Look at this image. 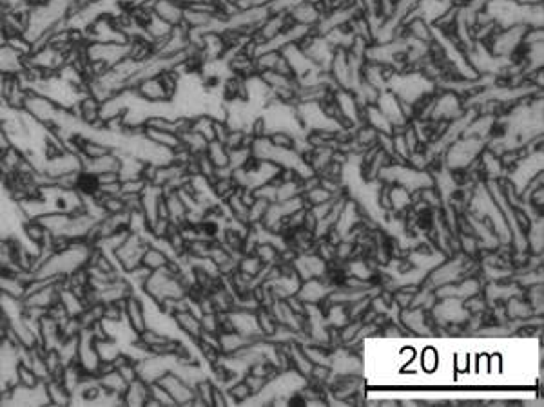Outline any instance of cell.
Instances as JSON below:
<instances>
[{"mask_svg":"<svg viewBox=\"0 0 544 407\" xmlns=\"http://www.w3.org/2000/svg\"><path fill=\"white\" fill-rule=\"evenodd\" d=\"M20 229H22L26 241L33 242V244H37V247H42V244L49 239V232H47L37 219H26Z\"/></svg>","mask_w":544,"mask_h":407,"instance_id":"18","label":"cell"},{"mask_svg":"<svg viewBox=\"0 0 544 407\" xmlns=\"http://www.w3.org/2000/svg\"><path fill=\"white\" fill-rule=\"evenodd\" d=\"M432 115L435 118H452L459 119L463 115L461 100L454 92H445L438 101H433Z\"/></svg>","mask_w":544,"mask_h":407,"instance_id":"11","label":"cell"},{"mask_svg":"<svg viewBox=\"0 0 544 407\" xmlns=\"http://www.w3.org/2000/svg\"><path fill=\"white\" fill-rule=\"evenodd\" d=\"M250 388L247 384H238L231 389V394L236 398V400H245V398L249 397Z\"/></svg>","mask_w":544,"mask_h":407,"instance_id":"27","label":"cell"},{"mask_svg":"<svg viewBox=\"0 0 544 407\" xmlns=\"http://www.w3.org/2000/svg\"><path fill=\"white\" fill-rule=\"evenodd\" d=\"M318 4V0H301L294 8L287 11V13H289V19H291L292 24H298V26L314 28V26H318L323 19V13Z\"/></svg>","mask_w":544,"mask_h":407,"instance_id":"5","label":"cell"},{"mask_svg":"<svg viewBox=\"0 0 544 407\" xmlns=\"http://www.w3.org/2000/svg\"><path fill=\"white\" fill-rule=\"evenodd\" d=\"M169 256H167L161 248H157V247H152V244H147V248L143 250V256H142V265L145 266V268H149L151 272L154 270H160V268H163V266L169 265Z\"/></svg>","mask_w":544,"mask_h":407,"instance_id":"19","label":"cell"},{"mask_svg":"<svg viewBox=\"0 0 544 407\" xmlns=\"http://www.w3.org/2000/svg\"><path fill=\"white\" fill-rule=\"evenodd\" d=\"M10 145H13V143H11V138L8 136V133L4 131V127L0 125V152L6 151V149H8Z\"/></svg>","mask_w":544,"mask_h":407,"instance_id":"28","label":"cell"},{"mask_svg":"<svg viewBox=\"0 0 544 407\" xmlns=\"http://www.w3.org/2000/svg\"><path fill=\"white\" fill-rule=\"evenodd\" d=\"M124 317L134 335L142 333V331L147 328V313H145V306H143V302L140 301L134 293L124 301Z\"/></svg>","mask_w":544,"mask_h":407,"instance_id":"7","label":"cell"},{"mask_svg":"<svg viewBox=\"0 0 544 407\" xmlns=\"http://www.w3.org/2000/svg\"><path fill=\"white\" fill-rule=\"evenodd\" d=\"M205 156H207L212 165L216 167V169H225V167H229V149H227L222 142H216V140L209 142L207 149H205Z\"/></svg>","mask_w":544,"mask_h":407,"instance_id":"22","label":"cell"},{"mask_svg":"<svg viewBox=\"0 0 544 407\" xmlns=\"http://www.w3.org/2000/svg\"><path fill=\"white\" fill-rule=\"evenodd\" d=\"M83 55L89 64H98L102 67L111 69L113 65L120 64L122 60L129 56V42L118 44V42H86L83 44Z\"/></svg>","mask_w":544,"mask_h":407,"instance_id":"1","label":"cell"},{"mask_svg":"<svg viewBox=\"0 0 544 407\" xmlns=\"http://www.w3.org/2000/svg\"><path fill=\"white\" fill-rule=\"evenodd\" d=\"M58 292H61V284H47V286H42V288L24 295L22 304L31 308H42V310L47 311L51 304H55L58 301Z\"/></svg>","mask_w":544,"mask_h":407,"instance_id":"9","label":"cell"},{"mask_svg":"<svg viewBox=\"0 0 544 407\" xmlns=\"http://www.w3.org/2000/svg\"><path fill=\"white\" fill-rule=\"evenodd\" d=\"M158 385L166 389L169 397L175 400V404L178 406H189L194 400V388L185 382L184 379L176 375L175 371H167L166 375L161 376L157 382Z\"/></svg>","mask_w":544,"mask_h":407,"instance_id":"4","label":"cell"},{"mask_svg":"<svg viewBox=\"0 0 544 407\" xmlns=\"http://www.w3.org/2000/svg\"><path fill=\"white\" fill-rule=\"evenodd\" d=\"M149 398V384L136 379L127 384V389L122 394V406H145Z\"/></svg>","mask_w":544,"mask_h":407,"instance_id":"13","label":"cell"},{"mask_svg":"<svg viewBox=\"0 0 544 407\" xmlns=\"http://www.w3.org/2000/svg\"><path fill=\"white\" fill-rule=\"evenodd\" d=\"M184 10L185 4L182 0H154L151 13L175 28L184 22Z\"/></svg>","mask_w":544,"mask_h":407,"instance_id":"8","label":"cell"},{"mask_svg":"<svg viewBox=\"0 0 544 407\" xmlns=\"http://www.w3.org/2000/svg\"><path fill=\"white\" fill-rule=\"evenodd\" d=\"M97 382L104 393L113 394V397H122L125 389H127V382H125L124 376L116 369L109 371L106 375H98Z\"/></svg>","mask_w":544,"mask_h":407,"instance_id":"16","label":"cell"},{"mask_svg":"<svg viewBox=\"0 0 544 407\" xmlns=\"http://www.w3.org/2000/svg\"><path fill=\"white\" fill-rule=\"evenodd\" d=\"M124 301L106 302L104 304V317H102V320H106V322H124Z\"/></svg>","mask_w":544,"mask_h":407,"instance_id":"24","label":"cell"},{"mask_svg":"<svg viewBox=\"0 0 544 407\" xmlns=\"http://www.w3.org/2000/svg\"><path fill=\"white\" fill-rule=\"evenodd\" d=\"M44 389H46L47 404L49 406H71L73 404V394L65 389L62 382L55 379H49L44 382Z\"/></svg>","mask_w":544,"mask_h":407,"instance_id":"14","label":"cell"},{"mask_svg":"<svg viewBox=\"0 0 544 407\" xmlns=\"http://www.w3.org/2000/svg\"><path fill=\"white\" fill-rule=\"evenodd\" d=\"M122 185V194H142L143 188L147 187V179L138 176V178H131L120 181Z\"/></svg>","mask_w":544,"mask_h":407,"instance_id":"25","label":"cell"},{"mask_svg":"<svg viewBox=\"0 0 544 407\" xmlns=\"http://www.w3.org/2000/svg\"><path fill=\"white\" fill-rule=\"evenodd\" d=\"M111 151L113 149L107 143L91 136H83L82 143H80V156L86 160H97V158H102Z\"/></svg>","mask_w":544,"mask_h":407,"instance_id":"17","label":"cell"},{"mask_svg":"<svg viewBox=\"0 0 544 407\" xmlns=\"http://www.w3.org/2000/svg\"><path fill=\"white\" fill-rule=\"evenodd\" d=\"M15 384L20 385V388L33 389L40 385L42 380L31 366L24 364V362H17V366H15Z\"/></svg>","mask_w":544,"mask_h":407,"instance_id":"20","label":"cell"},{"mask_svg":"<svg viewBox=\"0 0 544 407\" xmlns=\"http://www.w3.org/2000/svg\"><path fill=\"white\" fill-rule=\"evenodd\" d=\"M175 324L180 328L184 333H187L189 337L198 340L200 335H202V322H200V317L196 313H193L191 310H184V311H176L175 315Z\"/></svg>","mask_w":544,"mask_h":407,"instance_id":"15","label":"cell"},{"mask_svg":"<svg viewBox=\"0 0 544 407\" xmlns=\"http://www.w3.org/2000/svg\"><path fill=\"white\" fill-rule=\"evenodd\" d=\"M58 107L61 106L55 103L49 97H46L44 92L29 89L26 101H24L22 113L28 115L31 119H35L37 124L44 125V127H51L53 122H55L56 113H58Z\"/></svg>","mask_w":544,"mask_h":407,"instance_id":"3","label":"cell"},{"mask_svg":"<svg viewBox=\"0 0 544 407\" xmlns=\"http://www.w3.org/2000/svg\"><path fill=\"white\" fill-rule=\"evenodd\" d=\"M143 136L147 138L151 143H154V145L167 149V151L171 152L176 151L178 147H182L180 134L171 133V131H158V128L143 127Z\"/></svg>","mask_w":544,"mask_h":407,"instance_id":"12","label":"cell"},{"mask_svg":"<svg viewBox=\"0 0 544 407\" xmlns=\"http://www.w3.org/2000/svg\"><path fill=\"white\" fill-rule=\"evenodd\" d=\"M26 58L20 53L8 46L6 42L0 44V76H13V74L22 73Z\"/></svg>","mask_w":544,"mask_h":407,"instance_id":"10","label":"cell"},{"mask_svg":"<svg viewBox=\"0 0 544 407\" xmlns=\"http://www.w3.org/2000/svg\"><path fill=\"white\" fill-rule=\"evenodd\" d=\"M58 301L64 304V308L67 310L70 317H79L83 310H86V302L80 297L79 293L73 292L71 288H61L58 292Z\"/></svg>","mask_w":544,"mask_h":407,"instance_id":"21","label":"cell"},{"mask_svg":"<svg viewBox=\"0 0 544 407\" xmlns=\"http://www.w3.org/2000/svg\"><path fill=\"white\" fill-rule=\"evenodd\" d=\"M95 179H97L98 185L113 183V181H120V174L118 172H102V174L95 176Z\"/></svg>","mask_w":544,"mask_h":407,"instance_id":"26","label":"cell"},{"mask_svg":"<svg viewBox=\"0 0 544 407\" xmlns=\"http://www.w3.org/2000/svg\"><path fill=\"white\" fill-rule=\"evenodd\" d=\"M131 89H133L134 94H136L140 100L145 101V103H166V101H171L160 76L145 78V80L138 82Z\"/></svg>","mask_w":544,"mask_h":407,"instance_id":"6","label":"cell"},{"mask_svg":"<svg viewBox=\"0 0 544 407\" xmlns=\"http://www.w3.org/2000/svg\"><path fill=\"white\" fill-rule=\"evenodd\" d=\"M95 348H97L98 357L100 360H113V358L122 351V348H118L115 339L111 337H106V339H97L95 340Z\"/></svg>","mask_w":544,"mask_h":407,"instance_id":"23","label":"cell"},{"mask_svg":"<svg viewBox=\"0 0 544 407\" xmlns=\"http://www.w3.org/2000/svg\"><path fill=\"white\" fill-rule=\"evenodd\" d=\"M147 244L149 242L143 239L142 233H127V238L124 239V242H122L120 247L116 248V252L113 254V259H115L118 270L127 274L129 270H133L134 266L142 265L143 250L147 248Z\"/></svg>","mask_w":544,"mask_h":407,"instance_id":"2","label":"cell"}]
</instances>
